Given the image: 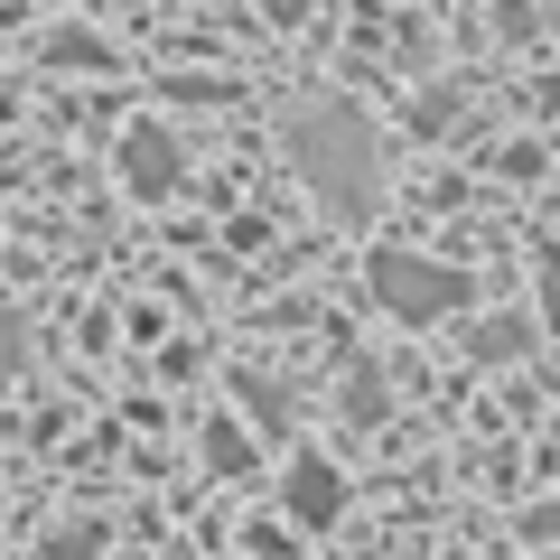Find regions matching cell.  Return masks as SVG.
Masks as SVG:
<instances>
[{"mask_svg": "<svg viewBox=\"0 0 560 560\" xmlns=\"http://www.w3.org/2000/svg\"><path fill=\"white\" fill-rule=\"evenodd\" d=\"M290 160H300V178L327 197V215H346V224L374 215L383 150H374V131H364L355 103H300V113H290Z\"/></svg>", "mask_w": 560, "mask_h": 560, "instance_id": "6da1fadb", "label": "cell"}, {"mask_svg": "<svg viewBox=\"0 0 560 560\" xmlns=\"http://www.w3.org/2000/svg\"><path fill=\"white\" fill-rule=\"evenodd\" d=\"M364 290H374L393 318H411V327H440V318H458V308L477 300V280H467V271H448V261H420V253H374Z\"/></svg>", "mask_w": 560, "mask_h": 560, "instance_id": "7a4b0ae2", "label": "cell"}, {"mask_svg": "<svg viewBox=\"0 0 560 560\" xmlns=\"http://www.w3.org/2000/svg\"><path fill=\"white\" fill-rule=\"evenodd\" d=\"M290 514H300V523H337V514H346V477L318 458V448L290 458Z\"/></svg>", "mask_w": 560, "mask_h": 560, "instance_id": "3957f363", "label": "cell"}, {"mask_svg": "<svg viewBox=\"0 0 560 560\" xmlns=\"http://www.w3.org/2000/svg\"><path fill=\"white\" fill-rule=\"evenodd\" d=\"M121 178H131V197H168V187H178V140L168 131H131L121 140Z\"/></svg>", "mask_w": 560, "mask_h": 560, "instance_id": "277c9868", "label": "cell"}, {"mask_svg": "<svg viewBox=\"0 0 560 560\" xmlns=\"http://www.w3.org/2000/svg\"><path fill=\"white\" fill-rule=\"evenodd\" d=\"M523 346H533V327H523V318H486V327H467V355H477V364H504V355H523Z\"/></svg>", "mask_w": 560, "mask_h": 560, "instance_id": "5b68a950", "label": "cell"}, {"mask_svg": "<svg viewBox=\"0 0 560 560\" xmlns=\"http://www.w3.org/2000/svg\"><path fill=\"white\" fill-rule=\"evenodd\" d=\"M47 560H103V523H57L47 533Z\"/></svg>", "mask_w": 560, "mask_h": 560, "instance_id": "8992f818", "label": "cell"}, {"mask_svg": "<svg viewBox=\"0 0 560 560\" xmlns=\"http://www.w3.org/2000/svg\"><path fill=\"white\" fill-rule=\"evenodd\" d=\"M10 374H28V318L20 308H0V383Z\"/></svg>", "mask_w": 560, "mask_h": 560, "instance_id": "52a82bcc", "label": "cell"}, {"mask_svg": "<svg viewBox=\"0 0 560 560\" xmlns=\"http://www.w3.org/2000/svg\"><path fill=\"white\" fill-rule=\"evenodd\" d=\"M346 411H355V420H374V411H383V383H374V364H355V383H346Z\"/></svg>", "mask_w": 560, "mask_h": 560, "instance_id": "ba28073f", "label": "cell"}, {"mask_svg": "<svg viewBox=\"0 0 560 560\" xmlns=\"http://www.w3.org/2000/svg\"><path fill=\"white\" fill-rule=\"evenodd\" d=\"M243 401H253V411H261V420H271V430H280V411H290V401H280V393H271V383H253V374H243Z\"/></svg>", "mask_w": 560, "mask_h": 560, "instance_id": "9c48e42d", "label": "cell"}]
</instances>
